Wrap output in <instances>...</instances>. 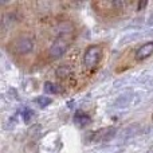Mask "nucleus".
Listing matches in <instances>:
<instances>
[{"label": "nucleus", "mask_w": 153, "mask_h": 153, "mask_svg": "<svg viewBox=\"0 0 153 153\" xmlns=\"http://www.w3.org/2000/svg\"><path fill=\"white\" fill-rule=\"evenodd\" d=\"M101 58V48L98 46H89L85 51L83 55V63L87 69H93L97 66L98 61Z\"/></svg>", "instance_id": "f257e3e1"}, {"label": "nucleus", "mask_w": 153, "mask_h": 153, "mask_svg": "<svg viewBox=\"0 0 153 153\" xmlns=\"http://www.w3.org/2000/svg\"><path fill=\"white\" fill-rule=\"evenodd\" d=\"M67 47H69V43L65 39H56L48 48V55L51 59H59L67 51Z\"/></svg>", "instance_id": "f03ea898"}, {"label": "nucleus", "mask_w": 153, "mask_h": 153, "mask_svg": "<svg viewBox=\"0 0 153 153\" xmlns=\"http://www.w3.org/2000/svg\"><path fill=\"white\" fill-rule=\"evenodd\" d=\"M13 48H15V51L18 54H28L34 48V42L30 38H26V36L19 38L13 43Z\"/></svg>", "instance_id": "7ed1b4c3"}, {"label": "nucleus", "mask_w": 153, "mask_h": 153, "mask_svg": "<svg viewBox=\"0 0 153 153\" xmlns=\"http://www.w3.org/2000/svg\"><path fill=\"white\" fill-rule=\"evenodd\" d=\"M153 54V42H146L136 51V59L138 61H144L148 56H151Z\"/></svg>", "instance_id": "20e7f679"}, {"label": "nucleus", "mask_w": 153, "mask_h": 153, "mask_svg": "<svg viewBox=\"0 0 153 153\" xmlns=\"http://www.w3.org/2000/svg\"><path fill=\"white\" fill-rule=\"evenodd\" d=\"M90 122H91V120H90V117L87 116L86 113H83L82 110L75 111V114H74V124L76 125V126L83 128V126H86V125H89Z\"/></svg>", "instance_id": "39448f33"}, {"label": "nucleus", "mask_w": 153, "mask_h": 153, "mask_svg": "<svg viewBox=\"0 0 153 153\" xmlns=\"http://www.w3.org/2000/svg\"><path fill=\"white\" fill-rule=\"evenodd\" d=\"M43 89H45V91L47 93V94H59V93L63 91L62 87H59L58 85L53 83V82H46Z\"/></svg>", "instance_id": "423d86ee"}, {"label": "nucleus", "mask_w": 153, "mask_h": 153, "mask_svg": "<svg viewBox=\"0 0 153 153\" xmlns=\"http://www.w3.org/2000/svg\"><path fill=\"white\" fill-rule=\"evenodd\" d=\"M35 102H36L40 108H46V106L51 105L53 100H51V98H48V97H38L36 100H35Z\"/></svg>", "instance_id": "0eeeda50"}, {"label": "nucleus", "mask_w": 153, "mask_h": 153, "mask_svg": "<svg viewBox=\"0 0 153 153\" xmlns=\"http://www.w3.org/2000/svg\"><path fill=\"white\" fill-rule=\"evenodd\" d=\"M70 74H71V69L67 66H61L58 70H56V75L61 76V78H65V76H67Z\"/></svg>", "instance_id": "6e6552de"}, {"label": "nucleus", "mask_w": 153, "mask_h": 153, "mask_svg": "<svg viewBox=\"0 0 153 153\" xmlns=\"http://www.w3.org/2000/svg\"><path fill=\"white\" fill-rule=\"evenodd\" d=\"M22 116H23V118H24V121L26 122H28L32 118V116H34V111L31 110V109H28V108H26L23 111H22Z\"/></svg>", "instance_id": "1a4fd4ad"}, {"label": "nucleus", "mask_w": 153, "mask_h": 153, "mask_svg": "<svg viewBox=\"0 0 153 153\" xmlns=\"http://www.w3.org/2000/svg\"><path fill=\"white\" fill-rule=\"evenodd\" d=\"M24 151H26V153H38V145L31 143V144H28V145L26 146Z\"/></svg>", "instance_id": "9d476101"}]
</instances>
